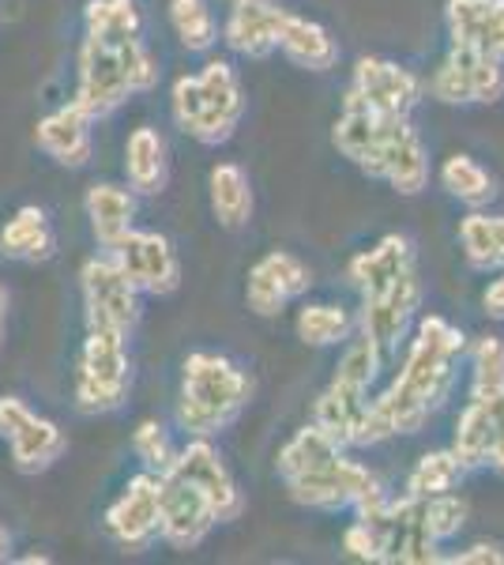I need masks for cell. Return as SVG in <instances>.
Here are the masks:
<instances>
[{
  "mask_svg": "<svg viewBox=\"0 0 504 565\" xmlns=\"http://www.w3.org/2000/svg\"><path fill=\"white\" fill-rule=\"evenodd\" d=\"M467 351V335L444 317L429 313L418 321V332L407 348V359L388 385L384 396L373 399L388 437L396 434H418L441 407L448 404L455 388V362Z\"/></svg>",
  "mask_w": 504,
  "mask_h": 565,
  "instance_id": "obj_1",
  "label": "cell"
},
{
  "mask_svg": "<svg viewBox=\"0 0 504 565\" xmlns=\"http://www.w3.org/2000/svg\"><path fill=\"white\" fill-rule=\"evenodd\" d=\"M159 57L140 39H90L84 34L76 53V90L72 103L95 121H106L132 95H148L159 87Z\"/></svg>",
  "mask_w": 504,
  "mask_h": 565,
  "instance_id": "obj_2",
  "label": "cell"
},
{
  "mask_svg": "<svg viewBox=\"0 0 504 565\" xmlns=\"http://www.w3.org/2000/svg\"><path fill=\"white\" fill-rule=\"evenodd\" d=\"M253 399V381L230 354L192 351L181 366L178 426L189 437H218L242 418Z\"/></svg>",
  "mask_w": 504,
  "mask_h": 565,
  "instance_id": "obj_3",
  "label": "cell"
},
{
  "mask_svg": "<svg viewBox=\"0 0 504 565\" xmlns=\"http://www.w3.org/2000/svg\"><path fill=\"white\" fill-rule=\"evenodd\" d=\"M170 114L181 132L204 148H218L245 117L242 76L230 61H207L196 76H178L170 87Z\"/></svg>",
  "mask_w": 504,
  "mask_h": 565,
  "instance_id": "obj_4",
  "label": "cell"
},
{
  "mask_svg": "<svg viewBox=\"0 0 504 565\" xmlns=\"http://www.w3.org/2000/svg\"><path fill=\"white\" fill-rule=\"evenodd\" d=\"M132 392V354L128 335L109 328H87L79 343L76 373H72V399L84 415H114L128 404Z\"/></svg>",
  "mask_w": 504,
  "mask_h": 565,
  "instance_id": "obj_5",
  "label": "cell"
},
{
  "mask_svg": "<svg viewBox=\"0 0 504 565\" xmlns=\"http://www.w3.org/2000/svg\"><path fill=\"white\" fill-rule=\"evenodd\" d=\"M357 521H365L377 535L380 546V562L388 565H437L444 554H437V543L429 535L426 524V501L421 498H399L392 501L384 490L377 487L373 494H365L354 505Z\"/></svg>",
  "mask_w": 504,
  "mask_h": 565,
  "instance_id": "obj_6",
  "label": "cell"
},
{
  "mask_svg": "<svg viewBox=\"0 0 504 565\" xmlns=\"http://www.w3.org/2000/svg\"><path fill=\"white\" fill-rule=\"evenodd\" d=\"M79 298H84L87 328H109V332L132 335V328L140 324L143 295L132 287V279L125 276L109 249L84 260V268H79Z\"/></svg>",
  "mask_w": 504,
  "mask_h": 565,
  "instance_id": "obj_7",
  "label": "cell"
},
{
  "mask_svg": "<svg viewBox=\"0 0 504 565\" xmlns=\"http://www.w3.org/2000/svg\"><path fill=\"white\" fill-rule=\"evenodd\" d=\"M159 521H162V476L140 468L125 482L121 494L106 505L103 532L114 546H121L128 554H140L151 543H159Z\"/></svg>",
  "mask_w": 504,
  "mask_h": 565,
  "instance_id": "obj_8",
  "label": "cell"
},
{
  "mask_svg": "<svg viewBox=\"0 0 504 565\" xmlns=\"http://www.w3.org/2000/svg\"><path fill=\"white\" fill-rule=\"evenodd\" d=\"M0 437L12 452V468L23 476H42L64 457L68 437L53 418L34 412L20 396H0Z\"/></svg>",
  "mask_w": 504,
  "mask_h": 565,
  "instance_id": "obj_9",
  "label": "cell"
},
{
  "mask_svg": "<svg viewBox=\"0 0 504 565\" xmlns=\"http://www.w3.org/2000/svg\"><path fill=\"white\" fill-rule=\"evenodd\" d=\"M313 423L324 430L339 449H373L388 441L377 407L369 399V388H354L343 381H332L313 404Z\"/></svg>",
  "mask_w": 504,
  "mask_h": 565,
  "instance_id": "obj_10",
  "label": "cell"
},
{
  "mask_svg": "<svg viewBox=\"0 0 504 565\" xmlns=\"http://www.w3.org/2000/svg\"><path fill=\"white\" fill-rule=\"evenodd\" d=\"M429 95L444 106H493L504 98V61L452 45L429 79Z\"/></svg>",
  "mask_w": 504,
  "mask_h": 565,
  "instance_id": "obj_11",
  "label": "cell"
},
{
  "mask_svg": "<svg viewBox=\"0 0 504 565\" xmlns=\"http://www.w3.org/2000/svg\"><path fill=\"white\" fill-rule=\"evenodd\" d=\"M380 482L365 463H357L346 457L343 449L335 457H328L324 463H317L313 471L290 479L287 490L298 505L320 509V513H339V509H354L365 494H373Z\"/></svg>",
  "mask_w": 504,
  "mask_h": 565,
  "instance_id": "obj_12",
  "label": "cell"
},
{
  "mask_svg": "<svg viewBox=\"0 0 504 565\" xmlns=\"http://www.w3.org/2000/svg\"><path fill=\"white\" fill-rule=\"evenodd\" d=\"M109 253L140 295L170 298L181 287V257L167 234L132 226Z\"/></svg>",
  "mask_w": 504,
  "mask_h": 565,
  "instance_id": "obj_13",
  "label": "cell"
},
{
  "mask_svg": "<svg viewBox=\"0 0 504 565\" xmlns=\"http://www.w3.org/2000/svg\"><path fill=\"white\" fill-rule=\"evenodd\" d=\"M170 471L192 482V487L211 501L218 524H230L245 513V494H242V487H237L234 471L226 468L223 452L215 449V437H189L178 449V460H173Z\"/></svg>",
  "mask_w": 504,
  "mask_h": 565,
  "instance_id": "obj_14",
  "label": "cell"
},
{
  "mask_svg": "<svg viewBox=\"0 0 504 565\" xmlns=\"http://www.w3.org/2000/svg\"><path fill=\"white\" fill-rule=\"evenodd\" d=\"M403 117H384L373 114L369 106H362L357 98L346 90L343 109H339L335 125H332V143L339 148L343 159H351L365 178L380 181L384 174V151H388V140L396 132V125Z\"/></svg>",
  "mask_w": 504,
  "mask_h": 565,
  "instance_id": "obj_15",
  "label": "cell"
},
{
  "mask_svg": "<svg viewBox=\"0 0 504 565\" xmlns=\"http://www.w3.org/2000/svg\"><path fill=\"white\" fill-rule=\"evenodd\" d=\"M309 287H313L309 264L287 249H271L249 268V279H245V306H249L256 317H279L290 302L309 295Z\"/></svg>",
  "mask_w": 504,
  "mask_h": 565,
  "instance_id": "obj_16",
  "label": "cell"
},
{
  "mask_svg": "<svg viewBox=\"0 0 504 565\" xmlns=\"http://www.w3.org/2000/svg\"><path fill=\"white\" fill-rule=\"evenodd\" d=\"M351 95L362 106H369L373 114L384 117H410V109L421 98V79L410 68H403L399 61L388 57H362L354 65Z\"/></svg>",
  "mask_w": 504,
  "mask_h": 565,
  "instance_id": "obj_17",
  "label": "cell"
},
{
  "mask_svg": "<svg viewBox=\"0 0 504 565\" xmlns=\"http://www.w3.org/2000/svg\"><path fill=\"white\" fill-rule=\"evenodd\" d=\"M218 527V516L211 509V501L200 494L192 482L167 471L162 476V521H159V540L173 546V551H196Z\"/></svg>",
  "mask_w": 504,
  "mask_h": 565,
  "instance_id": "obj_18",
  "label": "cell"
},
{
  "mask_svg": "<svg viewBox=\"0 0 504 565\" xmlns=\"http://www.w3.org/2000/svg\"><path fill=\"white\" fill-rule=\"evenodd\" d=\"M418 306H421V279H418V271H410V276L392 282L380 295L362 298L357 328H362V335H369L384 354L399 351V343L407 340L410 324H415V317H418Z\"/></svg>",
  "mask_w": 504,
  "mask_h": 565,
  "instance_id": "obj_19",
  "label": "cell"
},
{
  "mask_svg": "<svg viewBox=\"0 0 504 565\" xmlns=\"http://www.w3.org/2000/svg\"><path fill=\"white\" fill-rule=\"evenodd\" d=\"M34 143L57 167L84 170L90 154H95V117H87L76 103H64L57 109H50L45 117H39Z\"/></svg>",
  "mask_w": 504,
  "mask_h": 565,
  "instance_id": "obj_20",
  "label": "cell"
},
{
  "mask_svg": "<svg viewBox=\"0 0 504 565\" xmlns=\"http://www.w3.org/2000/svg\"><path fill=\"white\" fill-rule=\"evenodd\" d=\"M287 20V8L275 0H230V12L223 23V42L230 53L249 61H264L279 50V31Z\"/></svg>",
  "mask_w": 504,
  "mask_h": 565,
  "instance_id": "obj_21",
  "label": "cell"
},
{
  "mask_svg": "<svg viewBox=\"0 0 504 565\" xmlns=\"http://www.w3.org/2000/svg\"><path fill=\"white\" fill-rule=\"evenodd\" d=\"M444 26L452 45L504 61V0H448Z\"/></svg>",
  "mask_w": 504,
  "mask_h": 565,
  "instance_id": "obj_22",
  "label": "cell"
},
{
  "mask_svg": "<svg viewBox=\"0 0 504 565\" xmlns=\"http://www.w3.org/2000/svg\"><path fill=\"white\" fill-rule=\"evenodd\" d=\"M410 271H418V257H415V245H410V238H403V234H384L373 249L357 253L346 264V279H351V287L362 298L380 295V290H388L392 282H399Z\"/></svg>",
  "mask_w": 504,
  "mask_h": 565,
  "instance_id": "obj_23",
  "label": "cell"
},
{
  "mask_svg": "<svg viewBox=\"0 0 504 565\" xmlns=\"http://www.w3.org/2000/svg\"><path fill=\"white\" fill-rule=\"evenodd\" d=\"M84 215L90 223V234L103 249H114L136 226L140 215V196L128 185H114V181H95L84 196Z\"/></svg>",
  "mask_w": 504,
  "mask_h": 565,
  "instance_id": "obj_24",
  "label": "cell"
},
{
  "mask_svg": "<svg viewBox=\"0 0 504 565\" xmlns=\"http://www.w3.org/2000/svg\"><path fill=\"white\" fill-rule=\"evenodd\" d=\"M125 181L136 196H159L170 181V151L159 129L140 125L125 140Z\"/></svg>",
  "mask_w": 504,
  "mask_h": 565,
  "instance_id": "obj_25",
  "label": "cell"
},
{
  "mask_svg": "<svg viewBox=\"0 0 504 565\" xmlns=\"http://www.w3.org/2000/svg\"><path fill=\"white\" fill-rule=\"evenodd\" d=\"M0 253L20 264H42L57 253V231L39 204L15 207V215L0 226Z\"/></svg>",
  "mask_w": 504,
  "mask_h": 565,
  "instance_id": "obj_26",
  "label": "cell"
},
{
  "mask_svg": "<svg viewBox=\"0 0 504 565\" xmlns=\"http://www.w3.org/2000/svg\"><path fill=\"white\" fill-rule=\"evenodd\" d=\"M279 50L290 65L305 72H332L339 65V42L332 39V31L298 12H287V20H282Z\"/></svg>",
  "mask_w": 504,
  "mask_h": 565,
  "instance_id": "obj_27",
  "label": "cell"
},
{
  "mask_svg": "<svg viewBox=\"0 0 504 565\" xmlns=\"http://www.w3.org/2000/svg\"><path fill=\"white\" fill-rule=\"evenodd\" d=\"M380 181H388L399 196H418L429 181V154H426V143L421 136L415 132L410 117H403L396 125L388 140V151H384V174Z\"/></svg>",
  "mask_w": 504,
  "mask_h": 565,
  "instance_id": "obj_28",
  "label": "cell"
},
{
  "mask_svg": "<svg viewBox=\"0 0 504 565\" xmlns=\"http://www.w3.org/2000/svg\"><path fill=\"white\" fill-rule=\"evenodd\" d=\"M207 200H211V215L218 218V226H226V231L249 226L253 181L245 174V167H237V162H218L207 178Z\"/></svg>",
  "mask_w": 504,
  "mask_h": 565,
  "instance_id": "obj_29",
  "label": "cell"
},
{
  "mask_svg": "<svg viewBox=\"0 0 504 565\" xmlns=\"http://www.w3.org/2000/svg\"><path fill=\"white\" fill-rule=\"evenodd\" d=\"M493 392L490 396H471V404L463 407L460 423H455V437H452V452L463 460V468H485L490 460V445H493Z\"/></svg>",
  "mask_w": 504,
  "mask_h": 565,
  "instance_id": "obj_30",
  "label": "cell"
},
{
  "mask_svg": "<svg viewBox=\"0 0 504 565\" xmlns=\"http://www.w3.org/2000/svg\"><path fill=\"white\" fill-rule=\"evenodd\" d=\"M463 257L474 271H501L504 268V215H490L474 207L460 223Z\"/></svg>",
  "mask_w": 504,
  "mask_h": 565,
  "instance_id": "obj_31",
  "label": "cell"
},
{
  "mask_svg": "<svg viewBox=\"0 0 504 565\" xmlns=\"http://www.w3.org/2000/svg\"><path fill=\"white\" fill-rule=\"evenodd\" d=\"M84 34L90 39H140L143 12L140 0H87L84 4Z\"/></svg>",
  "mask_w": 504,
  "mask_h": 565,
  "instance_id": "obj_32",
  "label": "cell"
},
{
  "mask_svg": "<svg viewBox=\"0 0 504 565\" xmlns=\"http://www.w3.org/2000/svg\"><path fill=\"white\" fill-rule=\"evenodd\" d=\"M441 189L467 207H485L497 196V185H493L490 170H485L479 159H471V154H448L441 167Z\"/></svg>",
  "mask_w": 504,
  "mask_h": 565,
  "instance_id": "obj_33",
  "label": "cell"
},
{
  "mask_svg": "<svg viewBox=\"0 0 504 565\" xmlns=\"http://www.w3.org/2000/svg\"><path fill=\"white\" fill-rule=\"evenodd\" d=\"M335 452H339V445L332 437L320 430L317 423H309V426H301V430H294V437L279 449L275 471H279L282 482H290V479L305 476V471H313L317 463H324L328 457H335Z\"/></svg>",
  "mask_w": 504,
  "mask_h": 565,
  "instance_id": "obj_34",
  "label": "cell"
},
{
  "mask_svg": "<svg viewBox=\"0 0 504 565\" xmlns=\"http://www.w3.org/2000/svg\"><path fill=\"white\" fill-rule=\"evenodd\" d=\"M467 468L452 449H437L426 452L407 476V494L410 498H437V494H452L463 482Z\"/></svg>",
  "mask_w": 504,
  "mask_h": 565,
  "instance_id": "obj_35",
  "label": "cell"
},
{
  "mask_svg": "<svg viewBox=\"0 0 504 565\" xmlns=\"http://www.w3.org/2000/svg\"><path fill=\"white\" fill-rule=\"evenodd\" d=\"M170 26L189 53H207L218 42V20L207 0H170Z\"/></svg>",
  "mask_w": 504,
  "mask_h": 565,
  "instance_id": "obj_36",
  "label": "cell"
},
{
  "mask_svg": "<svg viewBox=\"0 0 504 565\" xmlns=\"http://www.w3.org/2000/svg\"><path fill=\"white\" fill-rule=\"evenodd\" d=\"M298 340L309 343V348H335V343H346L354 332V317L346 313L343 306H332V302H317V306H305L298 313Z\"/></svg>",
  "mask_w": 504,
  "mask_h": 565,
  "instance_id": "obj_37",
  "label": "cell"
},
{
  "mask_svg": "<svg viewBox=\"0 0 504 565\" xmlns=\"http://www.w3.org/2000/svg\"><path fill=\"white\" fill-rule=\"evenodd\" d=\"M132 452H136V460H140V468L154 471V476H167L173 468V460H178V445H173L170 430L159 418H140V423H136Z\"/></svg>",
  "mask_w": 504,
  "mask_h": 565,
  "instance_id": "obj_38",
  "label": "cell"
},
{
  "mask_svg": "<svg viewBox=\"0 0 504 565\" xmlns=\"http://www.w3.org/2000/svg\"><path fill=\"white\" fill-rule=\"evenodd\" d=\"M504 392V340L501 335H482L471 348V396H490Z\"/></svg>",
  "mask_w": 504,
  "mask_h": 565,
  "instance_id": "obj_39",
  "label": "cell"
},
{
  "mask_svg": "<svg viewBox=\"0 0 504 565\" xmlns=\"http://www.w3.org/2000/svg\"><path fill=\"white\" fill-rule=\"evenodd\" d=\"M380 362H384V351L377 343H373L369 335H357L351 348L343 351V359H339L332 381H343V385H354V388H373V381H377V373H380Z\"/></svg>",
  "mask_w": 504,
  "mask_h": 565,
  "instance_id": "obj_40",
  "label": "cell"
},
{
  "mask_svg": "<svg viewBox=\"0 0 504 565\" xmlns=\"http://www.w3.org/2000/svg\"><path fill=\"white\" fill-rule=\"evenodd\" d=\"M426 501V524H429V535L437 543H448L463 532L467 524V501L455 494H437V498H421Z\"/></svg>",
  "mask_w": 504,
  "mask_h": 565,
  "instance_id": "obj_41",
  "label": "cell"
},
{
  "mask_svg": "<svg viewBox=\"0 0 504 565\" xmlns=\"http://www.w3.org/2000/svg\"><path fill=\"white\" fill-rule=\"evenodd\" d=\"M343 554L354 562H380V546H377V535L365 521H354L351 527L343 532Z\"/></svg>",
  "mask_w": 504,
  "mask_h": 565,
  "instance_id": "obj_42",
  "label": "cell"
},
{
  "mask_svg": "<svg viewBox=\"0 0 504 565\" xmlns=\"http://www.w3.org/2000/svg\"><path fill=\"white\" fill-rule=\"evenodd\" d=\"M441 562H448V565H504V551L493 543H474L460 554H444Z\"/></svg>",
  "mask_w": 504,
  "mask_h": 565,
  "instance_id": "obj_43",
  "label": "cell"
},
{
  "mask_svg": "<svg viewBox=\"0 0 504 565\" xmlns=\"http://www.w3.org/2000/svg\"><path fill=\"white\" fill-rule=\"evenodd\" d=\"M493 418H497V426H493V445H490L485 468H493L497 476H504V392H493Z\"/></svg>",
  "mask_w": 504,
  "mask_h": 565,
  "instance_id": "obj_44",
  "label": "cell"
},
{
  "mask_svg": "<svg viewBox=\"0 0 504 565\" xmlns=\"http://www.w3.org/2000/svg\"><path fill=\"white\" fill-rule=\"evenodd\" d=\"M482 306H485V313H490L493 321H504V268H501V279H493L490 287H485Z\"/></svg>",
  "mask_w": 504,
  "mask_h": 565,
  "instance_id": "obj_45",
  "label": "cell"
},
{
  "mask_svg": "<svg viewBox=\"0 0 504 565\" xmlns=\"http://www.w3.org/2000/svg\"><path fill=\"white\" fill-rule=\"evenodd\" d=\"M4 332H8V290L0 287V348H4Z\"/></svg>",
  "mask_w": 504,
  "mask_h": 565,
  "instance_id": "obj_46",
  "label": "cell"
},
{
  "mask_svg": "<svg viewBox=\"0 0 504 565\" xmlns=\"http://www.w3.org/2000/svg\"><path fill=\"white\" fill-rule=\"evenodd\" d=\"M0 562H12V535L4 524H0Z\"/></svg>",
  "mask_w": 504,
  "mask_h": 565,
  "instance_id": "obj_47",
  "label": "cell"
},
{
  "mask_svg": "<svg viewBox=\"0 0 504 565\" xmlns=\"http://www.w3.org/2000/svg\"><path fill=\"white\" fill-rule=\"evenodd\" d=\"M12 562H20V565H45V562H50V554H23V558H12Z\"/></svg>",
  "mask_w": 504,
  "mask_h": 565,
  "instance_id": "obj_48",
  "label": "cell"
}]
</instances>
